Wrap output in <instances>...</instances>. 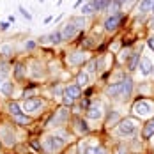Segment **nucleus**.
Instances as JSON below:
<instances>
[{"label":"nucleus","mask_w":154,"mask_h":154,"mask_svg":"<svg viewBox=\"0 0 154 154\" xmlns=\"http://www.w3.org/2000/svg\"><path fill=\"white\" fill-rule=\"evenodd\" d=\"M119 78H121V80L108 83L106 89H105V92H106V96L110 99H115V101H128V99L131 97V94H133L135 83H133L131 76H128L126 73H121Z\"/></svg>","instance_id":"f257e3e1"},{"label":"nucleus","mask_w":154,"mask_h":154,"mask_svg":"<svg viewBox=\"0 0 154 154\" xmlns=\"http://www.w3.org/2000/svg\"><path fill=\"white\" fill-rule=\"evenodd\" d=\"M137 131H138V121H137L135 117L121 119V122L115 126L117 137H122V138H131V137H135Z\"/></svg>","instance_id":"f03ea898"},{"label":"nucleus","mask_w":154,"mask_h":154,"mask_svg":"<svg viewBox=\"0 0 154 154\" xmlns=\"http://www.w3.org/2000/svg\"><path fill=\"white\" fill-rule=\"evenodd\" d=\"M82 96V87H78L76 83H69L64 85V96H62V103L64 106H73L75 101Z\"/></svg>","instance_id":"7ed1b4c3"},{"label":"nucleus","mask_w":154,"mask_h":154,"mask_svg":"<svg viewBox=\"0 0 154 154\" xmlns=\"http://www.w3.org/2000/svg\"><path fill=\"white\" fill-rule=\"evenodd\" d=\"M131 112H133V115L135 117H140V119H143V117H151L154 112V106L151 101H147V99H138V101H135V105L131 108Z\"/></svg>","instance_id":"20e7f679"},{"label":"nucleus","mask_w":154,"mask_h":154,"mask_svg":"<svg viewBox=\"0 0 154 154\" xmlns=\"http://www.w3.org/2000/svg\"><path fill=\"white\" fill-rule=\"evenodd\" d=\"M64 143H66V142H64L62 138H59L55 133H53V135H50V137H46V138L43 140V147H45L50 154L59 152L62 147H64Z\"/></svg>","instance_id":"39448f33"},{"label":"nucleus","mask_w":154,"mask_h":154,"mask_svg":"<svg viewBox=\"0 0 154 154\" xmlns=\"http://www.w3.org/2000/svg\"><path fill=\"white\" fill-rule=\"evenodd\" d=\"M45 106V101L41 97H27L23 103H21V110L23 113H35L37 110Z\"/></svg>","instance_id":"423d86ee"},{"label":"nucleus","mask_w":154,"mask_h":154,"mask_svg":"<svg viewBox=\"0 0 154 154\" xmlns=\"http://www.w3.org/2000/svg\"><path fill=\"white\" fill-rule=\"evenodd\" d=\"M85 115H87V119H91V121H99V119H103L105 112H103L101 101H92V103L87 106V110H85Z\"/></svg>","instance_id":"0eeeda50"},{"label":"nucleus","mask_w":154,"mask_h":154,"mask_svg":"<svg viewBox=\"0 0 154 154\" xmlns=\"http://www.w3.org/2000/svg\"><path fill=\"white\" fill-rule=\"evenodd\" d=\"M66 60H67V64H69V66H83L85 62L89 60V55H87V51L78 50V51L69 53V55L66 57Z\"/></svg>","instance_id":"6e6552de"},{"label":"nucleus","mask_w":154,"mask_h":154,"mask_svg":"<svg viewBox=\"0 0 154 154\" xmlns=\"http://www.w3.org/2000/svg\"><path fill=\"white\" fill-rule=\"evenodd\" d=\"M0 138L4 140V143L7 145V147H13L16 143V135H14V131H13V128L11 126H2L0 128Z\"/></svg>","instance_id":"1a4fd4ad"},{"label":"nucleus","mask_w":154,"mask_h":154,"mask_svg":"<svg viewBox=\"0 0 154 154\" xmlns=\"http://www.w3.org/2000/svg\"><path fill=\"white\" fill-rule=\"evenodd\" d=\"M105 69V57H99V59H94L87 64V73L89 75H97V73H101Z\"/></svg>","instance_id":"9d476101"},{"label":"nucleus","mask_w":154,"mask_h":154,"mask_svg":"<svg viewBox=\"0 0 154 154\" xmlns=\"http://www.w3.org/2000/svg\"><path fill=\"white\" fill-rule=\"evenodd\" d=\"M121 20H122V13H119V14H113V16H108L106 20H105V30L106 32H113L119 29V25H121Z\"/></svg>","instance_id":"9b49d317"},{"label":"nucleus","mask_w":154,"mask_h":154,"mask_svg":"<svg viewBox=\"0 0 154 154\" xmlns=\"http://www.w3.org/2000/svg\"><path fill=\"white\" fill-rule=\"evenodd\" d=\"M60 34H62V39H64V41H69V39H73V37L78 34V29L71 23V21H67V23L62 25Z\"/></svg>","instance_id":"f8f14e48"},{"label":"nucleus","mask_w":154,"mask_h":154,"mask_svg":"<svg viewBox=\"0 0 154 154\" xmlns=\"http://www.w3.org/2000/svg\"><path fill=\"white\" fill-rule=\"evenodd\" d=\"M69 119V112H67V108L66 106H62V108H59L57 112H55V115H53V121L50 122V126H60V124H64L66 121Z\"/></svg>","instance_id":"ddd939ff"},{"label":"nucleus","mask_w":154,"mask_h":154,"mask_svg":"<svg viewBox=\"0 0 154 154\" xmlns=\"http://www.w3.org/2000/svg\"><path fill=\"white\" fill-rule=\"evenodd\" d=\"M39 41H41V43H51V45H59V43H62L64 39H62L60 29H59V30H53V32H50V34H46V35H43V37H39Z\"/></svg>","instance_id":"4468645a"},{"label":"nucleus","mask_w":154,"mask_h":154,"mask_svg":"<svg viewBox=\"0 0 154 154\" xmlns=\"http://www.w3.org/2000/svg\"><path fill=\"white\" fill-rule=\"evenodd\" d=\"M152 62L149 60L147 57H142L140 59V64H138V69H140V73L143 75V76H149L151 73H152Z\"/></svg>","instance_id":"2eb2a0df"},{"label":"nucleus","mask_w":154,"mask_h":154,"mask_svg":"<svg viewBox=\"0 0 154 154\" xmlns=\"http://www.w3.org/2000/svg\"><path fill=\"white\" fill-rule=\"evenodd\" d=\"M152 7H154V0H142L138 5H137V14L152 13Z\"/></svg>","instance_id":"dca6fc26"},{"label":"nucleus","mask_w":154,"mask_h":154,"mask_svg":"<svg viewBox=\"0 0 154 154\" xmlns=\"http://www.w3.org/2000/svg\"><path fill=\"white\" fill-rule=\"evenodd\" d=\"M151 137H154V117H151L142 129V138L143 140H149Z\"/></svg>","instance_id":"f3484780"},{"label":"nucleus","mask_w":154,"mask_h":154,"mask_svg":"<svg viewBox=\"0 0 154 154\" xmlns=\"http://www.w3.org/2000/svg\"><path fill=\"white\" fill-rule=\"evenodd\" d=\"M89 83H91V75H89L87 71H80L76 75V85L83 89V87H87Z\"/></svg>","instance_id":"a211bd4d"},{"label":"nucleus","mask_w":154,"mask_h":154,"mask_svg":"<svg viewBox=\"0 0 154 154\" xmlns=\"http://www.w3.org/2000/svg\"><path fill=\"white\" fill-rule=\"evenodd\" d=\"M140 59H142V57H140L138 51L131 53V55H129V59H128V69H129V71H135V69H138Z\"/></svg>","instance_id":"6ab92c4d"},{"label":"nucleus","mask_w":154,"mask_h":154,"mask_svg":"<svg viewBox=\"0 0 154 154\" xmlns=\"http://www.w3.org/2000/svg\"><path fill=\"white\" fill-rule=\"evenodd\" d=\"M80 13H82V16H91V14H94V13H97V11H96V5H94L92 0H87V2L82 5Z\"/></svg>","instance_id":"aec40b11"},{"label":"nucleus","mask_w":154,"mask_h":154,"mask_svg":"<svg viewBox=\"0 0 154 154\" xmlns=\"http://www.w3.org/2000/svg\"><path fill=\"white\" fill-rule=\"evenodd\" d=\"M121 7H122V4H121L119 0H112V2L108 4V7H106L108 16H113V14H119V13H122V11H121Z\"/></svg>","instance_id":"412c9836"},{"label":"nucleus","mask_w":154,"mask_h":154,"mask_svg":"<svg viewBox=\"0 0 154 154\" xmlns=\"http://www.w3.org/2000/svg\"><path fill=\"white\" fill-rule=\"evenodd\" d=\"M119 122H121V115H119V112H117V110L108 112V119H106V126H108V128L117 126Z\"/></svg>","instance_id":"4be33fe9"},{"label":"nucleus","mask_w":154,"mask_h":154,"mask_svg":"<svg viewBox=\"0 0 154 154\" xmlns=\"http://www.w3.org/2000/svg\"><path fill=\"white\" fill-rule=\"evenodd\" d=\"M13 92H14V83L11 80H5V83L0 87V94H4L5 97H9V96H13Z\"/></svg>","instance_id":"5701e85b"},{"label":"nucleus","mask_w":154,"mask_h":154,"mask_svg":"<svg viewBox=\"0 0 154 154\" xmlns=\"http://www.w3.org/2000/svg\"><path fill=\"white\" fill-rule=\"evenodd\" d=\"M0 55H4V57H11V55H14V46H13V43H2L0 45Z\"/></svg>","instance_id":"b1692460"},{"label":"nucleus","mask_w":154,"mask_h":154,"mask_svg":"<svg viewBox=\"0 0 154 154\" xmlns=\"http://www.w3.org/2000/svg\"><path fill=\"white\" fill-rule=\"evenodd\" d=\"M7 110H9V113L16 117V115H21L23 113V110H21V105L20 103H16V101H11L9 105H7Z\"/></svg>","instance_id":"393cba45"},{"label":"nucleus","mask_w":154,"mask_h":154,"mask_svg":"<svg viewBox=\"0 0 154 154\" xmlns=\"http://www.w3.org/2000/svg\"><path fill=\"white\" fill-rule=\"evenodd\" d=\"M69 21L76 27L78 30H82V29H85V25H87V21H85V16H73V18H69Z\"/></svg>","instance_id":"a878e982"},{"label":"nucleus","mask_w":154,"mask_h":154,"mask_svg":"<svg viewBox=\"0 0 154 154\" xmlns=\"http://www.w3.org/2000/svg\"><path fill=\"white\" fill-rule=\"evenodd\" d=\"M25 73H27L25 66H23L21 62H18V64L14 66V78L16 80H23V78H25Z\"/></svg>","instance_id":"bb28decb"},{"label":"nucleus","mask_w":154,"mask_h":154,"mask_svg":"<svg viewBox=\"0 0 154 154\" xmlns=\"http://www.w3.org/2000/svg\"><path fill=\"white\" fill-rule=\"evenodd\" d=\"M75 122H76V129H78V133H82V135H87V133L91 131V128L87 126V122H85V121H82V119H76Z\"/></svg>","instance_id":"cd10ccee"},{"label":"nucleus","mask_w":154,"mask_h":154,"mask_svg":"<svg viewBox=\"0 0 154 154\" xmlns=\"http://www.w3.org/2000/svg\"><path fill=\"white\" fill-rule=\"evenodd\" d=\"M92 2H94V5H96V11H97V13H103V11H106L108 4H110L112 0H92Z\"/></svg>","instance_id":"c85d7f7f"},{"label":"nucleus","mask_w":154,"mask_h":154,"mask_svg":"<svg viewBox=\"0 0 154 154\" xmlns=\"http://www.w3.org/2000/svg\"><path fill=\"white\" fill-rule=\"evenodd\" d=\"M13 119H14V122L20 124V126H27V124H30V117H27V113L16 115V117H13Z\"/></svg>","instance_id":"c756f323"},{"label":"nucleus","mask_w":154,"mask_h":154,"mask_svg":"<svg viewBox=\"0 0 154 154\" xmlns=\"http://www.w3.org/2000/svg\"><path fill=\"white\" fill-rule=\"evenodd\" d=\"M9 71H11V66H9L7 62H0V76L5 78L9 75Z\"/></svg>","instance_id":"7c9ffc66"},{"label":"nucleus","mask_w":154,"mask_h":154,"mask_svg":"<svg viewBox=\"0 0 154 154\" xmlns=\"http://www.w3.org/2000/svg\"><path fill=\"white\" fill-rule=\"evenodd\" d=\"M18 9H20V13H21V16H23L25 20H29V21H30V20H32V14L27 11V9H25V7H23V5H20Z\"/></svg>","instance_id":"2f4dec72"},{"label":"nucleus","mask_w":154,"mask_h":154,"mask_svg":"<svg viewBox=\"0 0 154 154\" xmlns=\"http://www.w3.org/2000/svg\"><path fill=\"white\" fill-rule=\"evenodd\" d=\"M128 59H129V50H122V51H121V57H119V60H121V62H126Z\"/></svg>","instance_id":"473e14b6"},{"label":"nucleus","mask_w":154,"mask_h":154,"mask_svg":"<svg viewBox=\"0 0 154 154\" xmlns=\"http://www.w3.org/2000/svg\"><path fill=\"white\" fill-rule=\"evenodd\" d=\"M7 29H9V21H0V30L5 32Z\"/></svg>","instance_id":"72a5a7b5"},{"label":"nucleus","mask_w":154,"mask_h":154,"mask_svg":"<svg viewBox=\"0 0 154 154\" xmlns=\"http://www.w3.org/2000/svg\"><path fill=\"white\" fill-rule=\"evenodd\" d=\"M25 48H27V50H34V48H35V43H34V41H29V43H25Z\"/></svg>","instance_id":"f704fd0d"},{"label":"nucleus","mask_w":154,"mask_h":154,"mask_svg":"<svg viewBox=\"0 0 154 154\" xmlns=\"http://www.w3.org/2000/svg\"><path fill=\"white\" fill-rule=\"evenodd\" d=\"M85 2H87V0H78L76 4H75V7H76V9H78V7H82V5H83Z\"/></svg>","instance_id":"c9c22d12"},{"label":"nucleus","mask_w":154,"mask_h":154,"mask_svg":"<svg viewBox=\"0 0 154 154\" xmlns=\"http://www.w3.org/2000/svg\"><path fill=\"white\" fill-rule=\"evenodd\" d=\"M149 46L154 50V37H152V39H149Z\"/></svg>","instance_id":"e433bc0d"},{"label":"nucleus","mask_w":154,"mask_h":154,"mask_svg":"<svg viewBox=\"0 0 154 154\" xmlns=\"http://www.w3.org/2000/svg\"><path fill=\"white\" fill-rule=\"evenodd\" d=\"M4 83H5V78H2V76H0V87H2Z\"/></svg>","instance_id":"4c0bfd02"},{"label":"nucleus","mask_w":154,"mask_h":154,"mask_svg":"<svg viewBox=\"0 0 154 154\" xmlns=\"http://www.w3.org/2000/svg\"><path fill=\"white\" fill-rule=\"evenodd\" d=\"M119 2H121V4H126V2H131V0H119Z\"/></svg>","instance_id":"58836bf2"},{"label":"nucleus","mask_w":154,"mask_h":154,"mask_svg":"<svg viewBox=\"0 0 154 154\" xmlns=\"http://www.w3.org/2000/svg\"><path fill=\"white\" fill-rule=\"evenodd\" d=\"M151 75H152V76H154V67H152V73H151Z\"/></svg>","instance_id":"ea45409f"},{"label":"nucleus","mask_w":154,"mask_h":154,"mask_svg":"<svg viewBox=\"0 0 154 154\" xmlns=\"http://www.w3.org/2000/svg\"><path fill=\"white\" fill-rule=\"evenodd\" d=\"M39 2H41V4H43V2H45V0H39Z\"/></svg>","instance_id":"a19ab883"},{"label":"nucleus","mask_w":154,"mask_h":154,"mask_svg":"<svg viewBox=\"0 0 154 154\" xmlns=\"http://www.w3.org/2000/svg\"><path fill=\"white\" fill-rule=\"evenodd\" d=\"M152 14H154V7H152Z\"/></svg>","instance_id":"79ce46f5"}]
</instances>
